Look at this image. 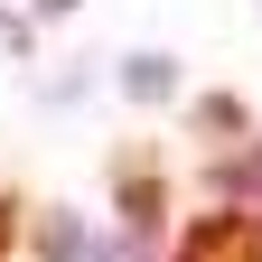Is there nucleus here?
Segmentation results:
<instances>
[{
    "label": "nucleus",
    "mask_w": 262,
    "mask_h": 262,
    "mask_svg": "<svg viewBox=\"0 0 262 262\" xmlns=\"http://www.w3.org/2000/svg\"><path fill=\"white\" fill-rule=\"evenodd\" d=\"M178 262H262V215H253V206L196 215V234L178 244Z\"/></svg>",
    "instance_id": "1"
},
{
    "label": "nucleus",
    "mask_w": 262,
    "mask_h": 262,
    "mask_svg": "<svg viewBox=\"0 0 262 262\" xmlns=\"http://www.w3.org/2000/svg\"><path fill=\"white\" fill-rule=\"evenodd\" d=\"M10 234H19V206H10V196H0V253H10Z\"/></svg>",
    "instance_id": "2"
}]
</instances>
